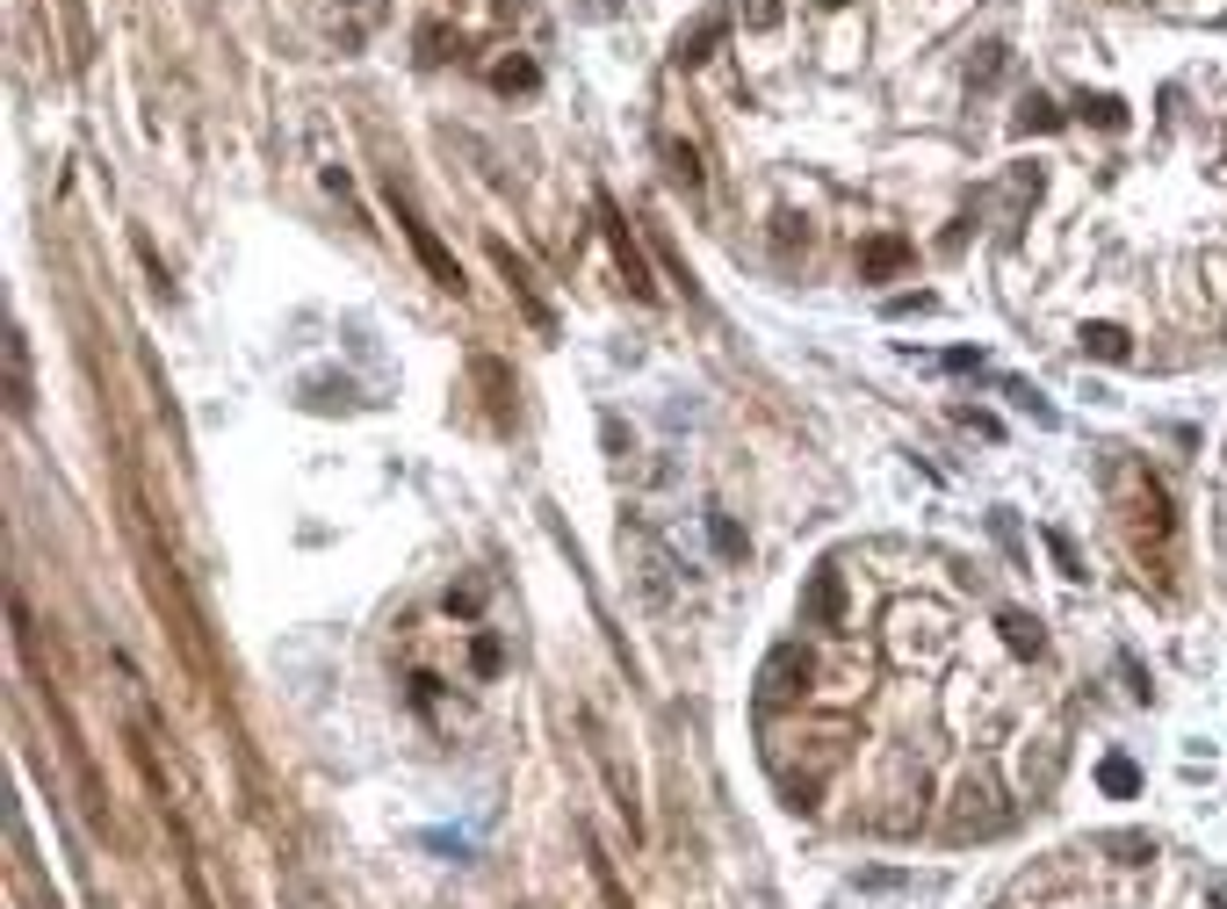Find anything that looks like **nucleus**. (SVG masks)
<instances>
[{"instance_id":"nucleus-1","label":"nucleus","mask_w":1227,"mask_h":909,"mask_svg":"<svg viewBox=\"0 0 1227 909\" xmlns=\"http://www.w3.org/2000/svg\"><path fill=\"white\" fill-rule=\"evenodd\" d=\"M1134 484V505H1126V534H1134V556L1170 584V564H1177V513H1170V491H1162L1148 469H1126Z\"/></svg>"},{"instance_id":"nucleus-2","label":"nucleus","mask_w":1227,"mask_h":909,"mask_svg":"<svg viewBox=\"0 0 1227 909\" xmlns=\"http://www.w3.org/2000/svg\"><path fill=\"white\" fill-rule=\"evenodd\" d=\"M1003 823H1011V808H997V787H989V780H968V787H961L953 830H961V838H997Z\"/></svg>"},{"instance_id":"nucleus-3","label":"nucleus","mask_w":1227,"mask_h":909,"mask_svg":"<svg viewBox=\"0 0 1227 909\" xmlns=\"http://www.w3.org/2000/svg\"><path fill=\"white\" fill-rule=\"evenodd\" d=\"M809 650H802V643H780L773 657H765V671H759V686L773 693V701H795V693H809Z\"/></svg>"},{"instance_id":"nucleus-4","label":"nucleus","mask_w":1227,"mask_h":909,"mask_svg":"<svg viewBox=\"0 0 1227 909\" xmlns=\"http://www.w3.org/2000/svg\"><path fill=\"white\" fill-rule=\"evenodd\" d=\"M600 224H606V246H614V260H622V275H628V289H636V296H657V282H650V260L636 253V239H628V224H622V209H614V203H600Z\"/></svg>"},{"instance_id":"nucleus-5","label":"nucleus","mask_w":1227,"mask_h":909,"mask_svg":"<svg viewBox=\"0 0 1227 909\" xmlns=\"http://www.w3.org/2000/svg\"><path fill=\"white\" fill-rule=\"evenodd\" d=\"M398 224H405V239H412V253H419V260H427V275H433V282H441V289H463V268H455V260H448V253H441V239H433V231H427V224H419V217H412V209H398Z\"/></svg>"},{"instance_id":"nucleus-6","label":"nucleus","mask_w":1227,"mask_h":909,"mask_svg":"<svg viewBox=\"0 0 1227 909\" xmlns=\"http://www.w3.org/2000/svg\"><path fill=\"white\" fill-rule=\"evenodd\" d=\"M802 614H809V628H838V621H845V578H838V570H816Z\"/></svg>"},{"instance_id":"nucleus-7","label":"nucleus","mask_w":1227,"mask_h":909,"mask_svg":"<svg viewBox=\"0 0 1227 909\" xmlns=\"http://www.w3.org/2000/svg\"><path fill=\"white\" fill-rule=\"evenodd\" d=\"M491 260H499V275H505V282H513V296H520V304H527V318H535V326H542V332H549V326H556V318H549V304H542V296H535V282H527V268H520V260H513V253H505V246H491Z\"/></svg>"},{"instance_id":"nucleus-8","label":"nucleus","mask_w":1227,"mask_h":909,"mask_svg":"<svg viewBox=\"0 0 1227 909\" xmlns=\"http://www.w3.org/2000/svg\"><path fill=\"white\" fill-rule=\"evenodd\" d=\"M8 405H15V419L30 412V346H22V332H8Z\"/></svg>"},{"instance_id":"nucleus-9","label":"nucleus","mask_w":1227,"mask_h":909,"mask_svg":"<svg viewBox=\"0 0 1227 909\" xmlns=\"http://www.w3.org/2000/svg\"><path fill=\"white\" fill-rule=\"evenodd\" d=\"M997 628H1003V643H1011L1019 657H1039V650H1047L1039 621H1033V614H1019V606H1011V614H997Z\"/></svg>"},{"instance_id":"nucleus-10","label":"nucleus","mask_w":1227,"mask_h":909,"mask_svg":"<svg viewBox=\"0 0 1227 909\" xmlns=\"http://www.w3.org/2000/svg\"><path fill=\"white\" fill-rule=\"evenodd\" d=\"M723 36H729V22L715 15V22H701L693 36H679V52H672V58H679V66H701V58H708L715 44H723Z\"/></svg>"},{"instance_id":"nucleus-11","label":"nucleus","mask_w":1227,"mask_h":909,"mask_svg":"<svg viewBox=\"0 0 1227 909\" xmlns=\"http://www.w3.org/2000/svg\"><path fill=\"white\" fill-rule=\"evenodd\" d=\"M1083 354H1098V361H1126L1134 346H1126V332H1120V326H1083Z\"/></svg>"},{"instance_id":"nucleus-12","label":"nucleus","mask_w":1227,"mask_h":909,"mask_svg":"<svg viewBox=\"0 0 1227 909\" xmlns=\"http://www.w3.org/2000/svg\"><path fill=\"white\" fill-rule=\"evenodd\" d=\"M1112 859H1126V866H1141V859H1156V838H1141V830H1112V838H1098Z\"/></svg>"},{"instance_id":"nucleus-13","label":"nucleus","mask_w":1227,"mask_h":909,"mask_svg":"<svg viewBox=\"0 0 1227 909\" xmlns=\"http://www.w3.org/2000/svg\"><path fill=\"white\" fill-rule=\"evenodd\" d=\"M1098 780H1105V794H1120V802H1126V794L1141 787V765H1134V758H1105V765H1098Z\"/></svg>"},{"instance_id":"nucleus-14","label":"nucleus","mask_w":1227,"mask_h":909,"mask_svg":"<svg viewBox=\"0 0 1227 909\" xmlns=\"http://www.w3.org/2000/svg\"><path fill=\"white\" fill-rule=\"evenodd\" d=\"M1019 130H1061V109L1047 94H1025L1019 102Z\"/></svg>"},{"instance_id":"nucleus-15","label":"nucleus","mask_w":1227,"mask_h":909,"mask_svg":"<svg viewBox=\"0 0 1227 909\" xmlns=\"http://www.w3.org/2000/svg\"><path fill=\"white\" fill-rule=\"evenodd\" d=\"M1083 116L1098 123V130H1126V102L1120 94H1083Z\"/></svg>"},{"instance_id":"nucleus-16","label":"nucleus","mask_w":1227,"mask_h":909,"mask_svg":"<svg viewBox=\"0 0 1227 909\" xmlns=\"http://www.w3.org/2000/svg\"><path fill=\"white\" fill-rule=\"evenodd\" d=\"M902 260H910V246H902V239H874V246H866V275H896Z\"/></svg>"},{"instance_id":"nucleus-17","label":"nucleus","mask_w":1227,"mask_h":909,"mask_svg":"<svg viewBox=\"0 0 1227 909\" xmlns=\"http://www.w3.org/2000/svg\"><path fill=\"white\" fill-rule=\"evenodd\" d=\"M1047 556L1061 564V578H1083V556H1076V542H1069L1061 527H1047Z\"/></svg>"},{"instance_id":"nucleus-18","label":"nucleus","mask_w":1227,"mask_h":909,"mask_svg":"<svg viewBox=\"0 0 1227 909\" xmlns=\"http://www.w3.org/2000/svg\"><path fill=\"white\" fill-rule=\"evenodd\" d=\"M787 0H743V30H780Z\"/></svg>"},{"instance_id":"nucleus-19","label":"nucleus","mask_w":1227,"mask_h":909,"mask_svg":"<svg viewBox=\"0 0 1227 909\" xmlns=\"http://www.w3.org/2000/svg\"><path fill=\"white\" fill-rule=\"evenodd\" d=\"M491 80H499V87H505V94H513V87H520V94H527V87H535V80H542V72H535V66H527V58H505V66H499V72H491Z\"/></svg>"},{"instance_id":"nucleus-20","label":"nucleus","mask_w":1227,"mask_h":909,"mask_svg":"<svg viewBox=\"0 0 1227 909\" xmlns=\"http://www.w3.org/2000/svg\"><path fill=\"white\" fill-rule=\"evenodd\" d=\"M860 888H866V895H896V888H902V874H896V866H866Z\"/></svg>"},{"instance_id":"nucleus-21","label":"nucleus","mask_w":1227,"mask_h":909,"mask_svg":"<svg viewBox=\"0 0 1227 909\" xmlns=\"http://www.w3.org/2000/svg\"><path fill=\"white\" fill-rule=\"evenodd\" d=\"M708 534H715V549H723V556H743V534H737V527H729V520H723V513H715V520H708Z\"/></svg>"},{"instance_id":"nucleus-22","label":"nucleus","mask_w":1227,"mask_h":909,"mask_svg":"<svg viewBox=\"0 0 1227 909\" xmlns=\"http://www.w3.org/2000/svg\"><path fill=\"white\" fill-rule=\"evenodd\" d=\"M499 635H477V671H485V679H491V671H499Z\"/></svg>"},{"instance_id":"nucleus-23","label":"nucleus","mask_w":1227,"mask_h":909,"mask_svg":"<svg viewBox=\"0 0 1227 909\" xmlns=\"http://www.w3.org/2000/svg\"><path fill=\"white\" fill-rule=\"evenodd\" d=\"M672 173H679V181H686V189H693V181H701V167H693V152H679V145H672Z\"/></svg>"},{"instance_id":"nucleus-24","label":"nucleus","mask_w":1227,"mask_h":909,"mask_svg":"<svg viewBox=\"0 0 1227 909\" xmlns=\"http://www.w3.org/2000/svg\"><path fill=\"white\" fill-rule=\"evenodd\" d=\"M1213 909H1227V880H1213Z\"/></svg>"},{"instance_id":"nucleus-25","label":"nucleus","mask_w":1227,"mask_h":909,"mask_svg":"<svg viewBox=\"0 0 1227 909\" xmlns=\"http://www.w3.org/2000/svg\"><path fill=\"white\" fill-rule=\"evenodd\" d=\"M816 8H845V0H816Z\"/></svg>"}]
</instances>
